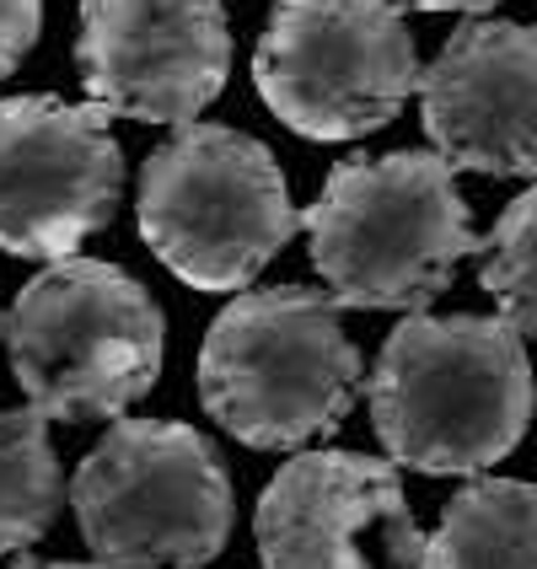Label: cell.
<instances>
[{"label":"cell","mask_w":537,"mask_h":569,"mask_svg":"<svg viewBox=\"0 0 537 569\" xmlns=\"http://www.w3.org/2000/svg\"><path fill=\"white\" fill-rule=\"evenodd\" d=\"M108 108L60 97L0 102V253L60 263L102 231L125 193Z\"/></svg>","instance_id":"cell-8"},{"label":"cell","mask_w":537,"mask_h":569,"mask_svg":"<svg viewBox=\"0 0 537 569\" xmlns=\"http://www.w3.org/2000/svg\"><path fill=\"white\" fill-rule=\"evenodd\" d=\"M70 510L97 565L205 569L231 538V478L210 436L178 419H119L81 457Z\"/></svg>","instance_id":"cell-5"},{"label":"cell","mask_w":537,"mask_h":569,"mask_svg":"<svg viewBox=\"0 0 537 569\" xmlns=\"http://www.w3.org/2000/svg\"><path fill=\"white\" fill-rule=\"evenodd\" d=\"M38 28H43V0H0V81L28 60Z\"/></svg>","instance_id":"cell-15"},{"label":"cell","mask_w":537,"mask_h":569,"mask_svg":"<svg viewBox=\"0 0 537 569\" xmlns=\"http://www.w3.org/2000/svg\"><path fill=\"white\" fill-rule=\"evenodd\" d=\"M11 569H108V565H97V559H92V565H49V559H32V553H22Z\"/></svg>","instance_id":"cell-17"},{"label":"cell","mask_w":537,"mask_h":569,"mask_svg":"<svg viewBox=\"0 0 537 569\" xmlns=\"http://www.w3.org/2000/svg\"><path fill=\"white\" fill-rule=\"evenodd\" d=\"M140 237L193 290H248L258 269L296 237L269 146L231 124H189L140 167Z\"/></svg>","instance_id":"cell-6"},{"label":"cell","mask_w":537,"mask_h":569,"mask_svg":"<svg viewBox=\"0 0 537 569\" xmlns=\"http://www.w3.org/2000/svg\"><path fill=\"white\" fill-rule=\"evenodd\" d=\"M419 119L457 172L537 178V28L463 22L419 76Z\"/></svg>","instance_id":"cell-10"},{"label":"cell","mask_w":537,"mask_h":569,"mask_svg":"<svg viewBox=\"0 0 537 569\" xmlns=\"http://www.w3.org/2000/svg\"><path fill=\"white\" fill-rule=\"evenodd\" d=\"M366 387L339 301L312 284L242 290L199 349V403L253 451H290L334 436Z\"/></svg>","instance_id":"cell-3"},{"label":"cell","mask_w":537,"mask_h":569,"mask_svg":"<svg viewBox=\"0 0 537 569\" xmlns=\"http://www.w3.org/2000/svg\"><path fill=\"white\" fill-rule=\"evenodd\" d=\"M419 54L398 0H275L258 38L263 108L301 140H360L419 92Z\"/></svg>","instance_id":"cell-7"},{"label":"cell","mask_w":537,"mask_h":569,"mask_svg":"<svg viewBox=\"0 0 537 569\" xmlns=\"http://www.w3.org/2000/svg\"><path fill=\"white\" fill-rule=\"evenodd\" d=\"M76 70L97 108L189 129L231 76L221 0H81Z\"/></svg>","instance_id":"cell-9"},{"label":"cell","mask_w":537,"mask_h":569,"mask_svg":"<svg viewBox=\"0 0 537 569\" xmlns=\"http://www.w3.org/2000/svg\"><path fill=\"white\" fill-rule=\"evenodd\" d=\"M0 345H6V317H0Z\"/></svg>","instance_id":"cell-18"},{"label":"cell","mask_w":537,"mask_h":569,"mask_svg":"<svg viewBox=\"0 0 537 569\" xmlns=\"http://www.w3.org/2000/svg\"><path fill=\"white\" fill-rule=\"evenodd\" d=\"M167 322L151 290L119 263L60 258L6 312V360L32 413L119 419L161 377Z\"/></svg>","instance_id":"cell-4"},{"label":"cell","mask_w":537,"mask_h":569,"mask_svg":"<svg viewBox=\"0 0 537 569\" xmlns=\"http://www.w3.org/2000/svg\"><path fill=\"white\" fill-rule=\"evenodd\" d=\"M398 6H414V11H468V17H478V11H495L500 0H398Z\"/></svg>","instance_id":"cell-16"},{"label":"cell","mask_w":537,"mask_h":569,"mask_svg":"<svg viewBox=\"0 0 537 569\" xmlns=\"http://www.w3.org/2000/svg\"><path fill=\"white\" fill-rule=\"evenodd\" d=\"M366 403L398 468L478 478L533 425V360L506 317H404L381 345Z\"/></svg>","instance_id":"cell-1"},{"label":"cell","mask_w":537,"mask_h":569,"mask_svg":"<svg viewBox=\"0 0 537 569\" xmlns=\"http://www.w3.org/2000/svg\"><path fill=\"white\" fill-rule=\"evenodd\" d=\"M478 280L521 339H537V183L516 193L478 248Z\"/></svg>","instance_id":"cell-14"},{"label":"cell","mask_w":537,"mask_h":569,"mask_svg":"<svg viewBox=\"0 0 537 569\" xmlns=\"http://www.w3.org/2000/svg\"><path fill=\"white\" fill-rule=\"evenodd\" d=\"M377 521L398 569H419L425 532L414 527L398 462L366 451H301L258 495V559L263 569H366L355 538Z\"/></svg>","instance_id":"cell-11"},{"label":"cell","mask_w":537,"mask_h":569,"mask_svg":"<svg viewBox=\"0 0 537 569\" xmlns=\"http://www.w3.org/2000/svg\"><path fill=\"white\" fill-rule=\"evenodd\" d=\"M64 473L49 446V419L0 409V553H28L60 516Z\"/></svg>","instance_id":"cell-13"},{"label":"cell","mask_w":537,"mask_h":569,"mask_svg":"<svg viewBox=\"0 0 537 569\" xmlns=\"http://www.w3.org/2000/svg\"><path fill=\"white\" fill-rule=\"evenodd\" d=\"M419 569H537V483L474 478L425 538Z\"/></svg>","instance_id":"cell-12"},{"label":"cell","mask_w":537,"mask_h":569,"mask_svg":"<svg viewBox=\"0 0 537 569\" xmlns=\"http://www.w3.org/2000/svg\"><path fill=\"white\" fill-rule=\"evenodd\" d=\"M436 151L349 157L301 210L328 296L355 312H425L484 242Z\"/></svg>","instance_id":"cell-2"}]
</instances>
